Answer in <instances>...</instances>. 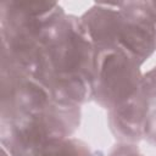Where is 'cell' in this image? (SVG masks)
<instances>
[{"mask_svg":"<svg viewBox=\"0 0 156 156\" xmlns=\"http://www.w3.org/2000/svg\"><path fill=\"white\" fill-rule=\"evenodd\" d=\"M136 66L123 52H108L102 61L96 90L99 98L116 107L135 95Z\"/></svg>","mask_w":156,"mask_h":156,"instance_id":"obj_1","label":"cell"},{"mask_svg":"<svg viewBox=\"0 0 156 156\" xmlns=\"http://www.w3.org/2000/svg\"><path fill=\"white\" fill-rule=\"evenodd\" d=\"M74 146L76 145H71V144H60L58 151H55V149L52 150L45 149L43 156H89V154L87 155L85 152H83L82 149Z\"/></svg>","mask_w":156,"mask_h":156,"instance_id":"obj_3","label":"cell"},{"mask_svg":"<svg viewBox=\"0 0 156 156\" xmlns=\"http://www.w3.org/2000/svg\"><path fill=\"white\" fill-rule=\"evenodd\" d=\"M132 96L123 104L118 105L115 115L116 128L126 135V138H134L139 135L140 129L146 124L145 123V101L143 99H134Z\"/></svg>","mask_w":156,"mask_h":156,"instance_id":"obj_2","label":"cell"}]
</instances>
